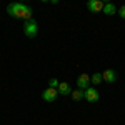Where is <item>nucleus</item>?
Masks as SVG:
<instances>
[{
  "mask_svg": "<svg viewBox=\"0 0 125 125\" xmlns=\"http://www.w3.org/2000/svg\"><path fill=\"white\" fill-rule=\"evenodd\" d=\"M90 85V75H87V73H80L77 78V87L78 88H82V90H87Z\"/></svg>",
  "mask_w": 125,
  "mask_h": 125,
  "instance_id": "6",
  "label": "nucleus"
},
{
  "mask_svg": "<svg viewBox=\"0 0 125 125\" xmlns=\"http://www.w3.org/2000/svg\"><path fill=\"white\" fill-rule=\"evenodd\" d=\"M7 13L13 19H22V20H32V13L33 10L30 9L29 5L25 3H20V2H15V3H10L7 5Z\"/></svg>",
  "mask_w": 125,
  "mask_h": 125,
  "instance_id": "1",
  "label": "nucleus"
},
{
  "mask_svg": "<svg viewBox=\"0 0 125 125\" xmlns=\"http://www.w3.org/2000/svg\"><path fill=\"white\" fill-rule=\"evenodd\" d=\"M72 98L78 102V100H83L85 98V90H82V88H77V90H73L72 92Z\"/></svg>",
  "mask_w": 125,
  "mask_h": 125,
  "instance_id": "10",
  "label": "nucleus"
},
{
  "mask_svg": "<svg viewBox=\"0 0 125 125\" xmlns=\"http://www.w3.org/2000/svg\"><path fill=\"white\" fill-rule=\"evenodd\" d=\"M58 97V90L57 88H45L43 92H42V100H45V102H53L55 98Z\"/></svg>",
  "mask_w": 125,
  "mask_h": 125,
  "instance_id": "3",
  "label": "nucleus"
},
{
  "mask_svg": "<svg viewBox=\"0 0 125 125\" xmlns=\"http://www.w3.org/2000/svg\"><path fill=\"white\" fill-rule=\"evenodd\" d=\"M58 85H60V82H58L57 78H50L48 80V87L50 88H58Z\"/></svg>",
  "mask_w": 125,
  "mask_h": 125,
  "instance_id": "12",
  "label": "nucleus"
},
{
  "mask_svg": "<svg viewBox=\"0 0 125 125\" xmlns=\"http://www.w3.org/2000/svg\"><path fill=\"white\" fill-rule=\"evenodd\" d=\"M117 13H118V15H120V17L125 20V5H122V7L118 9V12H117Z\"/></svg>",
  "mask_w": 125,
  "mask_h": 125,
  "instance_id": "13",
  "label": "nucleus"
},
{
  "mask_svg": "<svg viewBox=\"0 0 125 125\" xmlns=\"http://www.w3.org/2000/svg\"><path fill=\"white\" fill-rule=\"evenodd\" d=\"M23 33H25L29 39H35V37H37V33H39V25H37V22L33 19L27 20V22L23 23Z\"/></svg>",
  "mask_w": 125,
  "mask_h": 125,
  "instance_id": "2",
  "label": "nucleus"
},
{
  "mask_svg": "<svg viewBox=\"0 0 125 125\" xmlns=\"http://www.w3.org/2000/svg\"><path fill=\"white\" fill-rule=\"evenodd\" d=\"M102 12H104L105 15H108V17H110V15H115L118 10H117V7L114 5V3H110V2H108V3H105V5H104V10H102Z\"/></svg>",
  "mask_w": 125,
  "mask_h": 125,
  "instance_id": "9",
  "label": "nucleus"
},
{
  "mask_svg": "<svg viewBox=\"0 0 125 125\" xmlns=\"http://www.w3.org/2000/svg\"><path fill=\"white\" fill-rule=\"evenodd\" d=\"M102 82H104V77H102V73H98V72L90 77V83H94V85H100Z\"/></svg>",
  "mask_w": 125,
  "mask_h": 125,
  "instance_id": "11",
  "label": "nucleus"
},
{
  "mask_svg": "<svg viewBox=\"0 0 125 125\" xmlns=\"http://www.w3.org/2000/svg\"><path fill=\"white\" fill-rule=\"evenodd\" d=\"M58 94L60 95H72V87H70V83H67V82H60V85H58Z\"/></svg>",
  "mask_w": 125,
  "mask_h": 125,
  "instance_id": "8",
  "label": "nucleus"
},
{
  "mask_svg": "<svg viewBox=\"0 0 125 125\" xmlns=\"http://www.w3.org/2000/svg\"><path fill=\"white\" fill-rule=\"evenodd\" d=\"M102 77H104V82H107V83H114V82H117V72L112 70V68H107L105 72L102 73Z\"/></svg>",
  "mask_w": 125,
  "mask_h": 125,
  "instance_id": "7",
  "label": "nucleus"
},
{
  "mask_svg": "<svg viewBox=\"0 0 125 125\" xmlns=\"http://www.w3.org/2000/svg\"><path fill=\"white\" fill-rule=\"evenodd\" d=\"M98 98H100V94H98V90H97V88L88 87V88L85 90V100H87V102L94 104V102H97Z\"/></svg>",
  "mask_w": 125,
  "mask_h": 125,
  "instance_id": "4",
  "label": "nucleus"
},
{
  "mask_svg": "<svg viewBox=\"0 0 125 125\" xmlns=\"http://www.w3.org/2000/svg\"><path fill=\"white\" fill-rule=\"evenodd\" d=\"M104 5H105V3H104L102 0H88V2H87V9L90 10V12H97V13L104 10Z\"/></svg>",
  "mask_w": 125,
  "mask_h": 125,
  "instance_id": "5",
  "label": "nucleus"
}]
</instances>
